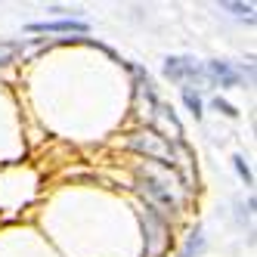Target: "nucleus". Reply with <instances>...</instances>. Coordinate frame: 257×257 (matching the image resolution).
I'll return each instance as SVG.
<instances>
[{"mask_svg": "<svg viewBox=\"0 0 257 257\" xmlns=\"http://www.w3.org/2000/svg\"><path fill=\"white\" fill-rule=\"evenodd\" d=\"M131 149H137L140 155L152 158V161H161L164 168H177V155H174V146L168 140H161L155 131H140L131 137Z\"/></svg>", "mask_w": 257, "mask_h": 257, "instance_id": "obj_2", "label": "nucleus"}, {"mask_svg": "<svg viewBox=\"0 0 257 257\" xmlns=\"http://www.w3.org/2000/svg\"><path fill=\"white\" fill-rule=\"evenodd\" d=\"M205 78H211L214 84H220V87H238V84H251L254 81V68L248 65V68H235L232 62H223V59H214V62H208L205 65Z\"/></svg>", "mask_w": 257, "mask_h": 257, "instance_id": "obj_3", "label": "nucleus"}, {"mask_svg": "<svg viewBox=\"0 0 257 257\" xmlns=\"http://www.w3.org/2000/svg\"><path fill=\"white\" fill-rule=\"evenodd\" d=\"M34 34H87V22L81 19H59V22H34L28 25Z\"/></svg>", "mask_w": 257, "mask_h": 257, "instance_id": "obj_6", "label": "nucleus"}, {"mask_svg": "<svg viewBox=\"0 0 257 257\" xmlns=\"http://www.w3.org/2000/svg\"><path fill=\"white\" fill-rule=\"evenodd\" d=\"M220 7L235 13V16H245L248 22H254V4H220Z\"/></svg>", "mask_w": 257, "mask_h": 257, "instance_id": "obj_10", "label": "nucleus"}, {"mask_svg": "<svg viewBox=\"0 0 257 257\" xmlns=\"http://www.w3.org/2000/svg\"><path fill=\"white\" fill-rule=\"evenodd\" d=\"M232 161H235V171H238V177L245 180V186H251V171H248V164H245V158H242V155H235Z\"/></svg>", "mask_w": 257, "mask_h": 257, "instance_id": "obj_11", "label": "nucleus"}, {"mask_svg": "<svg viewBox=\"0 0 257 257\" xmlns=\"http://www.w3.org/2000/svg\"><path fill=\"white\" fill-rule=\"evenodd\" d=\"M201 248H205V235H201V229L195 226V232H192V235L186 238V248H183V251H180L177 257H195V254H198Z\"/></svg>", "mask_w": 257, "mask_h": 257, "instance_id": "obj_8", "label": "nucleus"}, {"mask_svg": "<svg viewBox=\"0 0 257 257\" xmlns=\"http://www.w3.org/2000/svg\"><path fill=\"white\" fill-rule=\"evenodd\" d=\"M16 56H22V44L19 41H0V68L16 62Z\"/></svg>", "mask_w": 257, "mask_h": 257, "instance_id": "obj_7", "label": "nucleus"}, {"mask_svg": "<svg viewBox=\"0 0 257 257\" xmlns=\"http://www.w3.org/2000/svg\"><path fill=\"white\" fill-rule=\"evenodd\" d=\"M146 238H149V245H146V254L149 257H158L164 251V245H168V217H161L158 211H152L149 205H146Z\"/></svg>", "mask_w": 257, "mask_h": 257, "instance_id": "obj_5", "label": "nucleus"}, {"mask_svg": "<svg viewBox=\"0 0 257 257\" xmlns=\"http://www.w3.org/2000/svg\"><path fill=\"white\" fill-rule=\"evenodd\" d=\"M164 75L174 84H192V81H205V68L198 65V59L192 56H168L164 59Z\"/></svg>", "mask_w": 257, "mask_h": 257, "instance_id": "obj_4", "label": "nucleus"}, {"mask_svg": "<svg viewBox=\"0 0 257 257\" xmlns=\"http://www.w3.org/2000/svg\"><path fill=\"white\" fill-rule=\"evenodd\" d=\"M183 102H186V108L195 115V118H201V96L192 90V84H186L183 87Z\"/></svg>", "mask_w": 257, "mask_h": 257, "instance_id": "obj_9", "label": "nucleus"}, {"mask_svg": "<svg viewBox=\"0 0 257 257\" xmlns=\"http://www.w3.org/2000/svg\"><path fill=\"white\" fill-rule=\"evenodd\" d=\"M137 186L146 195V205L152 211H158L161 217H168V214H174L180 208V198L174 195L171 183L164 177H155L152 171H137Z\"/></svg>", "mask_w": 257, "mask_h": 257, "instance_id": "obj_1", "label": "nucleus"}, {"mask_svg": "<svg viewBox=\"0 0 257 257\" xmlns=\"http://www.w3.org/2000/svg\"><path fill=\"white\" fill-rule=\"evenodd\" d=\"M214 108H217V112H223V115H229V118H235V115H238V112H235V108H232V105H229L226 99H220V96L214 99Z\"/></svg>", "mask_w": 257, "mask_h": 257, "instance_id": "obj_12", "label": "nucleus"}]
</instances>
